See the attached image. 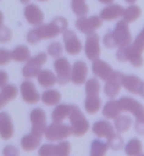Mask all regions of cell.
<instances>
[{"label":"cell","mask_w":144,"mask_h":156,"mask_svg":"<svg viewBox=\"0 0 144 156\" xmlns=\"http://www.w3.org/2000/svg\"><path fill=\"white\" fill-rule=\"evenodd\" d=\"M37 82L43 87H50L56 83V76L49 70H41L37 75Z\"/></svg>","instance_id":"cb8c5ba5"},{"label":"cell","mask_w":144,"mask_h":156,"mask_svg":"<svg viewBox=\"0 0 144 156\" xmlns=\"http://www.w3.org/2000/svg\"><path fill=\"white\" fill-rule=\"evenodd\" d=\"M18 94V89L13 84H9L6 85L2 87V90L1 91V96L6 102H9L11 100H13L17 96Z\"/></svg>","instance_id":"836d02e7"},{"label":"cell","mask_w":144,"mask_h":156,"mask_svg":"<svg viewBox=\"0 0 144 156\" xmlns=\"http://www.w3.org/2000/svg\"><path fill=\"white\" fill-rule=\"evenodd\" d=\"M122 86L131 93L143 96V82L135 75H124Z\"/></svg>","instance_id":"2e32d148"},{"label":"cell","mask_w":144,"mask_h":156,"mask_svg":"<svg viewBox=\"0 0 144 156\" xmlns=\"http://www.w3.org/2000/svg\"><path fill=\"white\" fill-rule=\"evenodd\" d=\"M71 111V105H58L52 112V120L54 123H62L69 116Z\"/></svg>","instance_id":"603a6c76"},{"label":"cell","mask_w":144,"mask_h":156,"mask_svg":"<svg viewBox=\"0 0 144 156\" xmlns=\"http://www.w3.org/2000/svg\"><path fill=\"white\" fill-rule=\"evenodd\" d=\"M102 25V20L99 16H93L90 18L81 17L75 22V27L81 33L85 34L93 33Z\"/></svg>","instance_id":"8fae6325"},{"label":"cell","mask_w":144,"mask_h":156,"mask_svg":"<svg viewBox=\"0 0 144 156\" xmlns=\"http://www.w3.org/2000/svg\"><path fill=\"white\" fill-rule=\"evenodd\" d=\"M141 142L137 138H133L126 146V153L128 156H139L142 154Z\"/></svg>","instance_id":"1f68e13d"},{"label":"cell","mask_w":144,"mask_h":156,"mask_svg":"<svg viewBox=\"0 0 144 156\" xmlns=\"http://www.w3.org/2000/svg\"><path fill=\"white\" fill-rule=\"evenodd\" d=\"M67 20L63 17H57L48 24H41L38 28L28 32L27 41L29 44H35L43 39L54 38L67 31Z\"/></svg>","instance_id":"6da1fadb"},{"label":"cell","mask_w":144,"mask_h":156,"mask_svg":"<svg viewBox=\"0 0 144 156\" xmlns=\"http://www.w3.org/2000/svg\"><path fill=\"white\" fill-rule=\"evenodd\" d=\"M63 33V41L65 44L66 51L70 55L80 54L83 46L75 33L71 30H67Z\"/></svg>","instance_id":"4fadbf2b"},{"label":"cell","mask_w":144,"mask_h":156,"mask_svg":"<svg viewBox=\"0 0 144 156\" xmlns=\"http://www.w3.org/2000/svg\"><path fill=\"white\" fill-rule=\"evenodd\" d=\"M48 54L51 57L58 58L63 54V46L59 42H53L48 47Z\"/></svg>","instance_id":"74e56055"},{"label":"cell","mask_w":144,"mask_h":156,"mask_svg":"<svg viewBox=\"0 0 144 156\" xmlns=\"http://www.w3.org/2000/svg\"><path fill=\"white\" fill-rule=\"evenodd\" d=\"M132 123V119L126 115H123L115 119V127L119 133H125L129 130Z\"/></svg>","instance_id":"d6a6232c"},{"label":"cell","mask_w":144,"mask_h":156,"mask_svg":"<svg viewBox=\"0 0 144 156\" xmlns=\"http://www.w3.org/2000/svg\"><path fill=\"white\" fill-rule=\"evenodd\" d=\"M32 133L41 137L46 129V115L41 108H35L30 113Z\"/></svg>","instance_id":"9c48e42d"},{"label":"cell","mask_w":144,"mask_h":156,"mask_svg":"<svg viewBox=\"0 0 144 156\" xmlns=\"http://www.w3.org/2000/svg\"><path fill=\"white\" fill-rule=\"evenodd\" d=\"M100 90V85L97 79H90L86 82V84H85V91H86L87 96L99 95Z\"/></svg>","instance_id":"e575fe53"},{"label":"cell","mask_w":144,"mask_h":156,"mask_svg":"<svg viewBox=\"0 0 144 156\" xmlns=\"http://www.w3.org/2000/svg\"><path fill=\"white\" fill-rule=\"evenodd\" d=\"M8 80V75L5 70H0V88L7 85Z\"/></svg>","instance_id":"ee69618b"},{"label":"cell","mask_w":144,"mask_h":156,"mask_svg":"<svg viewBox=\"0 0 144 156\" xmlns=\"http://www.w3.org/2000/svg\"><path fill=\"white\" fill-rule=\"evenodd\" d=\"M92 64V72L93 74L102 79L103 81H107L110 78L113 73L114 72L111 66L105 62L101 59L97 58L96 60L93 61Z\"/></svg>","instance_id":"e0dca14e"},{"label":"cell","mask_w":144,"mask_h":156,"mask_svg":"<svg viewBox=\"0 0 144 156\" xmlns=\"http://www.w3.org/2000/svg\"><path fill=\"white\" fill-rule=\"evenodd\" d=\"M92 131L98 137H106L107 139H109L115 133L113 126L107 121H96L93 125Z\"/></svg>","instance_id":"ffe728a7"},{"label":"cell","mask_w":144,"mask_h":156,"mask_svg":"<svg viewBox=\"0 0 144 156\" xmlns=\"http://www.w3.org/2000/svg\"><path fill=\"white\" fill-rule=\"evenodd\" d=\"M100 37L96 33H93L88 34L84 51L87 58L91 61H95L99 58L100 54Z\"/></svg>","instance_id":"7c38bea8"},{"label":"cell","mask_w":144,"mask_h":156,"mask_svg":"<svg viewBox=\"0 0 144 156\" xmlns=\"http://www.w3.org/2000/svg\"><path fill=\"white\" fill-rule=\"evenodd\" d=\"M70 144L69 142H62L55 146L54 156H69L70 153Z\"/></svg>","instance_id":"8d00e7d4"},{"label":"cell","mask_w":144,"mask_h":156,"mask_svg":"<svg viewBox=\"0 0 144 156\" xmlns=\"http://www.w3.org/2000/svg\"><path fill=\"white\" fill-rule=\"evenodd\" d=\"M126 2H128V3H134V2H135L137 0H126Z\"/></svg>","instance_id":"681fc988"},{"label":"cell","mask_w":144,"mask_h":156,"mask_svg":"<svg viewBox=\"0 0 144 156\" xmlns=\"http://www.w3.org/2000/svg\"><path fill=\"white\" fill-rule=\"evenodd\" d=\"M20 91L23 100L28 104L34 105L40 100V95L33 82H23L20 86Z\"/></svg>","instance_id":"9a60e30c"},{"label":"cell","mask_w":144,"mask_h":156,"mask_svg":"<svg viewBox=\"0 0 144 156\" xmlns=\"http://www.w3.org/2000/svg\"><path fill=\"white\" fill-rule=\"evenodd\" d=\"M30 51L25 45H19L11 52V58L15 62H28L30 58Z\"/></svg>","instance_id":"484cf974"},{"label":"cell","mask_w":144,"mask_h":156,"mask_svg":"<svg viewBox=\"0 0 144 156\" xmlns=\"http://www.w3.org/2000/svg\"><path fill=\"white\" fill-rule=\"evenodd\" d=\"M108 147H109L112 150L118 151L123 147L124 140L119 133H114L109 139H108Z\"/></svg>","instance_id":"d590c367"},{"label":"cell","mask_w":144,"mask_h":156,"mask_svg":"<svg viewBox=\"0 0 144 156\" xmlns=\"http://www.w3.org/2000/svg\"><path fill=\"white\" fill-rule=\"evenodd\" d=\"M47 55L44 53H40L33 58L28 59V62L23 68L22 73L26 79H33L37 76L41 70L42 66L46 62Z\"/></svg>","instance_id":"8992f818"},{"label":"cell","mask_w":144,"mask_h":156,"mask_svg":"<svg viewBox=\"0 0 144 156\" xmlns=\"http://www.w3.org/2000/svg\"><path fill=\"white\" fill-rule=\"evenodd\" d=\"M11 59V52L7 49H0V66L7 65Z\"/></svg>","instance_id":"60d3db41"},{"label":"cell","mask_w":144,"mask_h":156,"mask_svg":"<svg viewBox=\"0 0 144 156\" xmlns=\"http://www.w3.org/2000/svg\"><path fill=\"white\" fill-rule=\"evenodd\" d=\"M71 9L79 17H86L88 13V6L85 0H71Z\"/></svg>","instance_id":"4dcf8cb0"},{"label":"cell","mask_w":144,"mask_h":156,"mask_svg":"<svg viewBox=\"0 0 144 156\" xmlns=\"http://www.w3.org/2000/svg\"><path fill=\"white\" fill-rule=\"evenodd\" d=\"M42 102L48 106L57 105L61 100V94L56 90H48L43 92L41 96Z\"/></svg>","instance_id":"83f0119b"},{"label":"cell","mask_w":144,"mask_h":156,"mask_svg":"<svg viewBox=\"0 0 144 156\" xmlns=\"http://www.w3.org/2000/svg\"><path fill=\"white\" fill-rule=\"evenodd\" d=\"M38 1H41V2H45L47 0H38Z\"/></svg>","instance_id":"f907efd6"},{"label":"cell","mask_w":144,"mask_h":156,"mask_svg":"<svg viewBox=\"0 0 144 156\" xmlns=\"http://www.w3.org/2000/svg\"><path fill=\"white\" fill-rule=\"evenodd\" d=\"M144 45V31L137 36L135 42L128 46L119 48L116 57L119 62H130L135 67H140L143 64L142 54Z\"/></svg>","instance_id":"7a4b0ae2"},{"label":"cell","mask_w":144,"mask_h":156,"mask_svg":"<svg viewBox=\"0 0 144 156\" xmlns=\"http://www.w3.org/2000/svg\"><path fill=\"white\" fill-rule=\"evenodd\" d=\"M117 105L121 111L131 112L136 117L135 129L138 133L143 134V106L134 98L124 96L119 99Z\"/></svg>","instance_id":"3957f363"},{"label":"cell","mask_w":144,"mask_h":156,"mask_svg":"<svg viewBox=\"0 0 144 156\" xmlns=\"http://www.w3.org/2000/svg\"><path fill=\"white\" fill-rule=\"evenodd\" d=\"M3 21H4V16L2 14V12L0 11V27L3 24Z\"/></svg>","instance_id":"7dc6e473"},{"label":"cell","mask_w":144,"mask_h":156,"mask_svg":"<svg viewBox=\"0 0 144 156\" xmlns=\"http://www.w3.org/2000/svg\"><path fill=\"white\" fill-rule=\"evenodd\" d=\"M139 156H143V154H140Z\"/></svg>","instance_id":"816d5d0a"},{"label":"cell","mask_w":144,"mask_h":156,"mask_svg":"<svg viewBox=\"0 0 144 156\" xmlns=\"http://www.w3.org/2000/svg\"><path fill=\"white\" fill-rule=\"evenodd\" d=\"M124 75H125L119 71H114L110 78L106 81L104 91L108 97L113 99L118 95L121 87H122V79Z\"/></svg>","instance_id":"30bf717a"},{"label":"cell","mask_w":144,"mask_h":156,"mask_svg":"<svg viewBox=\"0 0 144 156\" xmlns=\"http://www.w3.org/2000/svg\"><path fill=\"white\" fill-rule=\"evenodd\" d=\"M72 134L76 137H81L88 131L90 125L86 117L82 113L79 107L71 105V111L69 114Z\"/></svg>","instance_id":"277c9868"},{"label":"cell","mask_w":144,"mask_h":156,"mask_svg":"<svg viewBox=\"0 0 144 156\" xmlns=\"http://www.w3.org/2000/svg\"><path fill=\"white\" fill-rule=\"evenodd\" d=\"M54 69L57 73L56 82L60 85L67 84L70 81L71 66L66 58H58L54 62Z\"/></svg>","instance_id":"ba28073f"},{"label":"cell","mask_w":144,"mask_h":156,"mask_svg":"<svg viewBox=\"0 0 144 156\" xmlns=\"http://www.w3.org/2000/svg\"><path fill=\"white\" fill-rule=\"evenodd\" d=\"M98 1H100V2H102L104 4H111L114 0H98Z\"/></svg>","instance_id":"bcb514c9"},{"label":"cell","mask_w":144,"mask_h":156,"mask_svg":"<svg viewBox=\"0 0 144 156\" xmlns=\"http://www.w3.org/2000/svg\"><path fill=\"white\" fill-rule=\"evenodd\" d=\"M24 16L28 23L33 26L41 25L44 20V14L35 4H29L24 9Z\"/></svg>","instance_id":"d6986e66"},{"label":"cell","mask_w":144,"mask_h":156,"mask_svg":"<svg viewBox=\"0 0 144 156\" xmlns=\"http://www.w3.org/2000/svg\"><path fill=\"white\" fill-rule=\"evenodd\" d=\"M41 142V137L31 133L30 134L23 136L22 137L21 147L25 151H32L38 148Z\"/></svg>","instance_id":"7402d4cb"},{"label":"cell","mask_w":144,"mask_h":156,"mask_svg":"<svg viewBox=\"0 0 144 156\" xmlns=\"http://www.w3.org/2000/svg\"><path fill=\"white\" fill-rule=\"evenodd\" d=\"M4 156H19L20 151L16 147L14 146H7L3 150Z\"/></svg>","instance_id":"7bdbcfd3"},{"label":"cell","mask_w":144,"mask_h":156,"mask_svg":"<svg viewBox=\"0 0 144 156\" xmlns=\"http://www.w3.org/2000/svg\"><path fill=\"white\" fill-rule=\"evenodd\" d=\"M55 146L52 144H45L39 149V156H54Z\"/></svg>","instance_id":"ab89813d"},{"label":"cell","mask_w":144,"mask_h":156,"mask_svg":"<svg viewBox=\"0 0 144 156\" xmlns=\"http://www.w3.org/2000/svg\"><path fill=\"white\" fill-rule=\"evenodd\" d=\"M88 69L87 64L83 61H78L74 62L71 69L70 80L75 85H82L86 81Z\"/></svg>","instance_id":"5bb4252c"},{"label":"cell","mask_w":144,"mask_h":156,"mask_svg":"<svg viewBox=\"0 0 144 156\" xmlns=\"http://www.w3.org/2000/svg\"><path fill=\"white\" fill-rule=\"evenodd\" d=\"M121 110L120 109L116 100H110L106 103L103 108L102 114L106 118L115 120L120 116Z\"/></svg>","instance_id":"d4e9b609"},{"label":"cell","mask_w":144,"mask_h":156,"mask_svg":"<svg viewBox=\"0 0 144 156\" xmlns=\"http://www.w3.org/2000/svg\"><path fill=\"white\" fill-rule=\"evenodd\" d=\"M14 134V126L10 115L6 112H0V137L8 140Z\"/></svg>","instance_id":"ac0fdd59"},{"label":"cell","mask_w":144,"mask_h":156,"mask_svg":"<svg viewBox=\"0 0 144 156\" xmlns=\"http://www.w3.org/2000/svg\"><path fill=\"white\" fill-rule=\"evenodd\" d=\"M20 1L21 3H23V4H27L28 2H30V0H20Z\"/></svg>","instance_id":"c3c4849f"},{"label":"cell","mask_w":144,"mask_h":156,"mask_svg":"<svg viewBox=\"0 0 144 156\" xmlns=\"http://www.w3.org/2000/svg\"><path fill=\"white\" fill-rule=\"evenodd\" d=\"M100 107H101V100L98 95L87 96L84 102V108L89 114L96 113L100 110Z\"/></svg>","instance_id":"4316f807"},{"label":"cell","mask_w":144,"mask_h":156,"mask_svg":"<svg viewBox=\"0 0 144 156\" xmlns=\"http://www.w3.org/2000/svg\"><path fill=\"white\" fill-rule=\"evenodd\" d=\"M108 149L107 143L100 140H94L91 145L90 156H105Z\"/></svg>","instance_id":"f546056e"},{"label":"cell","mask_w":144,"mask_h":156,"mask_svg":"<svg viewBox=\"0 0 144 156\" xmlns=\"http://www.w3.org/2000/svg\"><path fill=\"white\" fill-rule=\"evenodd\" d=\"M117 47L128 46L132 41L129 25L125 20H121L117 23L113 31L111 32Z\"/></svg>","instance_id":"5b68a950"},{"label":"cell","mask_w":144,"mask_h":156,"mask_svg":"<svg viewBox=\"0 0 144 156\" xmlns=\"http://www.w3.org/2000/svg\"><path fill=\"white\" fill-rule=\"evenodd\" d=\"M140 15L141 9L138 6L133 5L127 7L126 9H124L121 16H123V20L126 21L127 23H130L136 20L140 16Z\"/></svg>","instance_id":"f1b7e54d"},{"label":"cell","mask_w":144,"mask_h":156,"mask_svg":"<svg viewBox=\"0 0 144 156\" xmlns=\"http://www.w3.org/2000/svg\"><path fill=\"white\" fill-rule=\"evenodd\" d=\"M124 8L118 4H112L105 7L100 12V19L105 21H113L121 16Z\"/></svg>","instance_id":"44dd1931"},{"label":"cell","mask_w":144,"mask_h":156,"mask_svg":"<svg viewBox=\"0 0 144 156\" xmlns=\"http://www.w3.org/2000/svg\"><path fill=\"white\" fill-rule=\"evenodd\" d=\"M72 134L70 126L62 123H53L45 129V135L51 142L64 140Z\"/></svg>","instance_id":"52a82bcc"},{"label":"cell","mask_w":144,"mask_h":156,"mask_svg":"<svg viewBox=\"0 0 144 156\" xmlns=\"http://www.w3.org/2000/svg\"><path fill=\"white\" fill-rule=\"evenodd\" d=\"M7 103L2 98V96H1V95H0V108H3L5 106V105H7Z\"/></svg>","instance_id":"f6af8a7d"},{"label":"cell","mask_w":144,"mask_h":156,"mask_svg":"<svg viewBox=\"0 0 144 156\" xmlns=\"http://www.w3.org/2000/svg\"><path fill=\"white\" fill-rule=\"evenodd\" d=\"M103 44H105V47H107L109 49H114V48H116V44H115V41H114L111 32L107 33L104 37V38H103Z\"/></svg>","instance_id":"b9f144b4"},{"label":"cell","mask_w":144,"mask_h":156,"mask_svg":"<svg viewBox=\"0 0 144 156\" xmlns=\"http://www.w3.org/2000/svg\"><path fill=\"white\" fill-rule=\"evenodd\" d=\"M12 37V31L6 26L0 27V42L1 43H7L11 41Z\"/></svg>","instance_id":"f35d334b"}]
</instances>
